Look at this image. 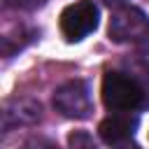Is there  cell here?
<instances>
[{
	"label": "cell",
	"mask_w": 149,
	"mask_h": 149,
	"mask_svg": "<svg viewBox=\"0 0 149 149\" xmlns=\"http://www.w3.org/2000/svg\"><path fill=\"white\" fill-rule=\"evenodd\" d=\"M54 109L65 116V119H88L93 114V98H91V88L86 81L81 79H70L65 84H61L54 91Z\"/></svg>",
	"instance_id": "2"
},
{
	"label": "cell",
	"mask_w": 149,
	"mask_h": 149,
	"mask_svg": "<svg viewBox=\"0 0 149 149\" xmlns=\"http://www.w3.org/2000/svg\"><path fill=\"white\" fill-rule=\"evenodd\" d=\"M135 128H137V116H133L128 112L126 114H112V116L100 121L98 135L107 144H121L135 133Z\"/></svg>",
	"instance_id": "6"
},
{
	"label": "cell",
	"mask_w": 149,
	"mask_h": 149,
	"mask_svg": "<svg viewBox=\"0 0 149 149\" xmlns=\"http://www.w3.org/2000/svg\"><path fill=\"white\" fill-rule=\"evenodd\" d=\"M5 5L12 7V9H23V7L30 5V0H5Z\"/></svg>",
	"instance_id": "9"
},
{
	"label": "cell",
	"mask_w": 149,
	"mask_h": 149,
	"mask_svg": "<svg viewBox=\"0 0 149 149\" xmlns=\"http://www.w3.org/2000/svg\"><path fill=\"white\" fill-rule=\"evenodd\" d=\"M21 149H58V147L49 137H30L21 144Z\"/></svg>",
	"instance_id": "8"
},
{
	"label": "cell",
	"mask_w": 149,
	"mask_h": 149,
	"mask_svg": "<svg viewBox=\"0 0 149 149\" xmlns=\"http://www.w3.org/2000/svg\"><path fill=\"white\" fill-rule=\"evenodd\" d=\"M40 112H42V107L35 100H28V98L9 100L2 109V128L12 130L16 126H30L40 119Z\"/></svg>",
	"instance_id": "5"
},
{
	"label": "cell",
	"mask_w": 149,
	"mask_h": 149,
	"mask_svg": "<svg viewBox=\"0 0 149 149\" xmlns=\"http://www.w3.org/2000/svg\"><path fill=\"white\" fill-rule=\"evenodd\" d=\"M102 5H107V7H123V2L126 0H100Z\"/></svg>",
	"instance_id": "10"
},
{
	"label": "cell",
	"mask_w": 149,
	"mask_h": 149,
	"mask_svg": "<svg viewBox=\"0 0 149 149\" xmlns=\"http://www.w3.org/2000/svg\"><path fill=\"white\" fill-rule=\"evenodd\" d=\"M98 28V7L93 0H77L61 12V33L68 42H79Z\"/></svg>",
	"instance_id": "4"
},
{
	"label": "cell",
	"mask_w": 149,
	"mask_h": 149,
	"mask_svg": "<svg viewBox=\"0 0 149 149\" xmlns=\"http://www.w3.org/2000/svg\"><path fill=\"white\" fill-rule=\"evenodd\" d=\"M68 149H98V144L86 130H74L68 135Z\"/></svg>",
	"instance_id": "7"
},
{
	"label": "cell",
	"mask_w": 149,
	"mask_h": 149,
	"mask_svg": "<svg viewBox=\"0 0 149 149\" xmlns=\"http://www.w3.org/2000/svg\"><path fill=\"white\" fill-rule=\"evenodd\" d=\"M119 149H140V147H135V144H123V147H119Z\"/></svg>",
	"instance_id": "11"
},
{
	"label": "cell",
	"mask_w": 149,
	"mask_h": 149,
	"mask_svg": "<svg viewBox=\"0 0 149 149\" xmlns=\"http://www.w3.org/2000/svg\"><path fill=\"white\" fill-rule=\"evenodd\" d=\"M107 33H109V40L119 44L142 42V40H149V19L142 9L133 5H123L112 12Z\"/></svg>",
	"instance_id": "3"
},
{
	"label": "cell",
	"mask_w": 149,
	"mask_h": 149,
	"mask_svg": "<svg viewBox=\"0 0 149 149\" xmlns=\"http://www.w3.org/2000/svg\"><path fill=\"white\" fill-rule=\"evenodd\" d=\"M100 95H102V102L107 109H114V112H130V109H137L144 100V91L142 86L123 74V72H105L102 77V86H100Z\"/></svg>",
	"instance_id": "1"
}]
</instances>
